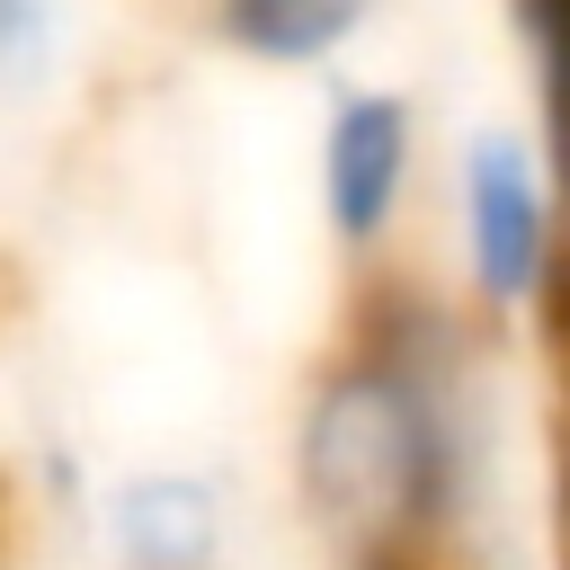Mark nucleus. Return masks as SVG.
Wrapping results in <instances>:
<instances>
[{"mask_svg":"<svg viewBox=\"0 0 570 570\" xmlns=\"http://www.w3.org/2000/svg\"><path fill=\"white\" fill-rule=\"evenodd\" d=\"M294 472L338 570H445L472 508V410L436 312H374L321 374Z\"/></svg>","mask_w":570,"mask_h":570,"instance_id":"f257e3e1","label":"nucleus"},{"mask_svg":"<svg viewBox=\"0 0 570 570\" xmlns=\"http://www.w3.org/2000/svg\"><path fill=\"white\" fill-rule=\"evenodd\" d=\"M463 240H472V276L490 303H525L543 294L552 267V196L525 160V142L481 134L463 160Z\"/></svg>","mask_w":570,"mask_h":570,"instance_id":"f03ea898","label":"nucleus"},{"mask_svg":"<svg viewBox=\"0 0 570 570\" xmlns=\"http://www.w3.org/2000/svg\"><path fill=\"white\" fill-rule=\"evenodd\" d=\"M401 187H410V107L383 98V89L338 98L330 142H321V205H330L338 240L347 249L383 240L392 214H401Z\"/></svg>","mask_w":570,"mask_h":570,"instance_id":"7ed1b4c3","label":"nucleus"},{"mask_svg":"<svg viewBox=\"0 0 570 570\" xmlns=\"http://www.w3.org/2000/svg\"><path fill=\"white\" fill-rule=\"evenodd\" d=\"M214 490L187 481V472H151V481H125L116 490V543L134 570H205L214 561Z\"/></svg>","mask_w":570,"mask_h":570,"instance_id":"20e7f679","label":"nucleus"},{"mask_svg":"<svg viewBox=\"0 0 570 570\" xmlns=\"http://www.w3.org/2000/svg\"><path fill=\"white\" fill-rule=\"evenodd\" d=\"M365 18L374 0H214L223 45H240L249 62H330Z\"/></svg>","mask_w":570,"mask_h":570,"instance_id":"39448f33","label":"nucleus"},{"mask_svg":"<svg viewBox=\"0 0 570 570\" xmlns=\"http://www.w3.org/2000/svg\"><path fill=\"white\" fill-rule=\"evenodd\" d=\"M62 53V0H0V89H36Z\"/></svg>","mask_w":570,"mask_h":570,"instance_id":"423d86ee","label":"nucleus"},{"mask_svg":"<svg viewBox=\"0 0 570 570\" xmlns=\"http://www.w3.org/2000/svg\"><path fill=\"white\" fill-rule=\"evenodd\" d=\"M525 36L543 53V98H552V151L570 178V0H525Z\"/></svg>","mask_w":570,"mask_h":570,"instance_id":"0eeeda50","label":"nucleus"}]
</instances>
